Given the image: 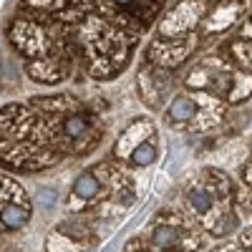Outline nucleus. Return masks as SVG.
I'll list each match as a JSON object with an SVG mask.
<instances>
[{
  "mask_svg": "<svg viewBox=\"0 0 252 252\" xmlns=\"http://www.w3.org/2000/svg\"><path fill=\"white\" fill-rule=\"evenodd\" d=\"M63 157L48 146L38 144V141H23V144H15L13 149L0 152V166L5 172H15V174H35V172H43L56 166Z\"/></svg>",
  "mask_w": 252,
  "mask_h": 252,
  "instance_id": "obj_10",
  "label": "nucleus"
},
{
  "mask_svg": "<svg viewBox=\"0 0 252 252\" xmlns=\"http://www.w3.org/2000/svg\"><path fill=\"white\" fill-rule=\"evenodd\" d=\"M66 33L68 28L51 18L35 15L28 10H18L5 28V40L18 56H23L26 61H33V58L51 56Z\"/></svg>",
  "mask_w": 252,
  "mask_h": 252,
  "instance_id": "obj_5",
  "label": "nucleus"
},
{
  "mask_svg": "<svg viewBox=\"0 0 252 252\" xmlns=\"http://www.w3.org/2000/svg\"><path fill=\"white\" fill-rule=\"evenodd\" d=\"M20 10L51 18L66 28H76L89 13H94V0H20Z\"/></svg>",
  "mask_w": 252,
  "mask_h": 252,
  "instance_id": "obj_15",
  "label": "nucleus"
},
{
  "mask_svg": "<svg viewBox=\"0 0 252 252\" xmlns=\"http://www.w3.org/2000/svg\"><path fill=\"white\" fill-rule=\"evenodd\" d=\"M73 31L81 53V68L94 81H114L126 71L139 46V35L111 23L98 13H89Z\"/></svg>",
  "mask_w": 252,
  "mask_h": 252,
  "instance_id": "obj_2",
  "label": "nucleus"
},
{
  "mask_svg": "<svg viewBox=\"0 0 252 252\" xmlns=\"http://www.w3.org/2000/svg\"><path fill=\"white\" fill-rule=\"evenodd\" d=\"M242 182H245V187L252 192V159H247V164L242 166Z\"/></svg>",
  "mask_w": 252,
  "mask_h": 252,
  "instance_id": "obj_24",
  "label": "nucleus"
},
{
  "mask_svg": "<svg viewBox=\"0 0 252 252\" xmlns=\"http://www.w3.org/2000/svg\"><path fill=\"white\" fill-rule=\"evenodd\" d=\"M35 126V109L31 103H5L0 109V152L31 139Z\"/></svg>",
  "mask_w": 252,
  "mask_h": 252,
  "instance_id": "obj_13",
  "label": "nucleus"
},
{
  "mask_svg": "<svg viewBox=\"0 0 252 252\" xmlns=\"http://www.w3.org/2000/svg\"><path fill=\"white\" fill-rule=\"evenodd\" d=\"M172 86H174L172 71L157 68V66H152V63H144V66L139 68L136 89H139L141 101L149 109H164L166 106V98L172 96Z\"/></svg>",
  "mask_w": 252,
  "mask_h": 252,
  "instance_id": "obj_16",
  "label": "nucleus"
},
{
  "mask_svg": "<svg viewBox=\"0 0 252 252\" xmlns=\"http://www.w3.org/2000/svg\"><path fill=\"white\" fill-rule=\"evenodd\" d=\"M157 157H159V149H157V139H152V141H146V144H141L139 149L129 157V164L131 166H152L154 161H157Z\"/></svg>",
  "mask_w": 252,
  "mask_h": 252,
  "instance_id": "obj_21",
  "label": "nucleus"
},
{
  "mask_svg": "<svg viewBox=\"0 0 252 252\" xmlns=\"http://www.w3.org/2000/svg\"><path fill=\"white\" fill-rule=\"evenodd\" d=\"M124 252H157V250H154L149 242H146L141 235H136V237H131V240H126Z\"/></svg>",
  "mask_w": 252,
  "mask_h": 252,
  "instance_id": "obj_23",
  "label": "nucleus"
},
{
  "mask_svg": "<svg viewBox=\"0 0 252 252\" xmlns=\"http://www.w3.org/2000/svg\"><path fill=\"white\" fill-rule=\"evenodd\" d=\"M157 252H199L204 247V232L177 209H161L141 235Z\"/></svg>",
  "mask_w": 252,
  "mask_h": 252,
  "instance_id": "obj_7",
  "label": "nucleus"
},
{
  "mask_svg": "<svg viewBox=\"0 0 252 252\" xmlns=\"http://www.w3.org/2000/svg\"><path fill=\"white\" fill-rule=\"evenodd\" d=\"M199 48V33H192V35H184V38H161V35H154L149 43H146V63H152L157 68H164V71H174L179 66L192 58Z\"/></svg>",
  "mask_w": 252,
  "mask_h": 252,
  "instance_id": "obj_11",
  "label": "nucleus"
},
{
  "mask_svg": "<svg viewBox=\"0 0 252 252\" xmlns=\"http://www.w3.org/2000/svg\"><path fill=\"white\" fill-rule=\"evenodd\" d=\"M227 116V103L199 91H182L174 94L166 103V121L174 129L189 134H204L209 129H217Z\"/></svg>",
  "mask_w": 252,
  "mask_h": 252,
  "instance_id": "obj_6",
  "label": "nucleus"
},
{
  "mask_svg": "<svg viewBox=\"0 0 252 252\" xmlns=\"http://www.w3.org/2000/svg\"><path fill=\"white\" fill-rule=\"evenodd\" d=\"M0 235H3V232H0Z\"/></svg>",
  "mask_w": 252,
  "mask_h": 252,
  "instance_id": "obj_27",
  "label": "nucleus"
},
{
  "mask_svg": "<svg viewBox=\"0 0 252 252\" xmlns=\"http://www.w3.org/2000/svg\"><path fill=\"white\" fill-rule=\"evenodd\" d=\"M207 8H209L207 0H179L174 8H169L159 18V35L184 38V35L197 33V28H202Z\"/></svg>",
  "mask_w": 252,
  "mask_h": 252,
  "instance_id": "obj_12",
  "label": "nucleus"
},
{
  "mask_svg": "<svg viewBox=\"0 0 252 252\" xmlns=\"http://www.w3.org/2000/svg\"><path fill=\"white\" fill-rule=\"evenodd\" d=\"M86 250H89L86 245L76 242V240L68 237L66 232H61L58 227L46 237V252H86Z\"/></svg>",
  "mask_w": 252,
  "mask_h": 252,
  "instance_id": "obj_20",
  "label": "nucleus"
},
{
  "mask_svg": "<svg viewBox=\"0 0 252 252\" xmlns=\"http://www.w3.org/2000/svg\"><path fill=\"white\" fill-rule=\"evenodd\" d=\"M220 56L232 63V66L247 76H252V40L250 38H227L222 48H220Z\"/></svg>",
  "mask_w": 252,
  "mask_h": 252,
  "instance_id": "obj_19",
  "label": "nucleus"
},
{
  "mask_svg": "<svg viewBox=\"0 0 252 252\" xmlns=\"http://www.w3.org/2000/svg\"><path fill=\"white\" fill-rule=\"evenodd\" d=\"M187 91L209 94L224 103H240L252 94V76L237 71L222 56H207L184 76Z\"/></svg>",
  "mask_w": 252,
  "mask_h": 252,
  "instance_id": "obj_4",
  "label": "nucleus"
},
{
  "mask_svg": "<svg viewBox=\"0 0 252 252\" xmlns=\"http://www.w3.org/2000/svg\"><path fill=\"white\" fill-rule=\"evenodd\" d=\"M235 184L227 172L217 166H207L192 182L184 187L182 204L184 215L192 220L204 235L209 237H227L237 229L235 212Z\"/></svg>",
  "mask_w": 252,
  "mask_h": 252,
  "instance_id": "obj_3",
  "label": "nucleus"
},
{
  "mask_svg": "<svg viewBox=\"0 0 252 252\" xmlns=\"http://www.w3.org/2000/svg\"><path fill=\"white\" fill-rule=\"evenodd\" d=\"M152 139H157V126H154V121H152L149 116L134 119V121L119 134V139H116V144H114V159L121 161V164H124V161L129 164V157L139 149L141 144L152 141Z\"/></svg>",
  "mask_w": 252,
  "mask_h": 252,
  "instance_id": "obj_17",
  "label": "nucleus"
},
{
  "mask_svg": "<svg viewBox=\"0 0 252 252\" xmlns=\"http://www.w3.org/2000/svg\"><path fill=\"white\" fill-rule=\"evenodd\" d=\"M33 204L18 179L0 174V232H18L31 222Z\"/></svg>",
  "mask_w": 252,
  "mask_h": 252,
  "instance_id": "obj_9",
  "label": "nucleus"
},
{
  "mask_svg": "<svg viewBox=\"0 0 252 252\" xmlns=\"http://www.w3.org/2000/svg\"><path fill=\"white\" fill-rule=\"evenodd\" d=\"M240 245H242L247 252H252V227H247L245 232H242V237H240Z\"/></svg>",
  "mask_w": 252,
  "mask_h": 252,
  "instance_id": "obj_25",
  "label": "nucleus"
},
{
  "mask_svg": "<svg viewBox=\"0 0 252 252\" xmlns=\"http://www.w3.org/2000/svg\"><path fill=\"white\" fill-rule=\"evenodd\" d=\"M35 109V126L28 141H38L61 157L91 154L103 139L106 124L86 101L71 94L35 96L28 101Z\"/></svg>",
  "mask_w": 252,
  "mask_h": 252,
  "instance_id": "obj_1",
  "label": "nucleus"
},
{
  "mask_svg": "<svg viewBox=\"0 0 252 252\" xmlns=\"http://www.w3.org/2000/svg\"><path fill=\"white\" fill-rule=\"evenodd\" d=\"M33 199H35V204H38L40 209H53L56 202H58V197H56V192H53L51 187H40Z\"/></svg>",
  "mask_w": 252,
  "mask_h": 252,
  "instance_id": "obj_22",
  "label": "nucleus"
},
{
  "mask_svg": "<svg viewBox=\"0 0 252 252\" xmlns=\"http://www.w3.org/2000/svg\"><path fill=\"white\" fill-rule=\"evenodd\" d=\"M207 3H209V8L202 20V31L204 33H224L242 18L250 0H207Z\"/></svg>",
  "mask_w": 252,
  "mask_h": 252,
  "instance_id": "obj_18",
  "label": "nucleus"
},
{
  "mask_svg": "<svg viewBox=\"0 0 252 252\" xmlns=\"http://www.w3.org/2000/svg\"><path fill=\"white\" fill-rule=\"evenodd\" d=\"M166 0H94V13L103 15L111 23L141 35L164 15Z\"/></svg>",
  "mask_w": 252,
  "mask_h": 252,
  "instance_id": "obj_8",
  "label": "nucleus"
},
{
  "mask_svg": "<svg viewBox=\"0 0 252 252\" xmlns=\"http://www.w3.org/2000/svg\"><path fill=\"white\" fill-rule=\"evenodd\" d=\"M103 204H109V189L98 177V172L91 166V169L81 172L76 177L71 192L66 197V209L71 215H81V212H91L96 207H103Z\"/></svg>",
  "mask_w": 252,
  "mask_h": 252,
  "instance_id": "obj_14",
  "label": "nucleus"
},
{
  "mask_svg": "<svg viewBox=\"0 0 252 252\" xmlns=\"http://www.w3.org/2000/svg\"><path fill=\"white\" fill-rule=\"evenodd\" d=\"M240 38H250V40H252V15L242 23V28H240Z\"/></svg>",
  "mask_w": 252,
  "mask_h": 252,
  "instance_id": "obj_26",
  "label": "nucleus"
}]
</instances>
